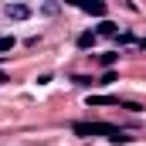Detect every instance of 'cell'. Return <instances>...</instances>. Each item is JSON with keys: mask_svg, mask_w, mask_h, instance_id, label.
<instances>
[{"mask_svg": "<svg viewBox=\"0 0 146 146\" xmlns=\"http://www.w3.org/2000/svg\"><path fill=\"white\" fill-rule=\"evenodd\" d=\"M115 58H119V54H115V51H109V54H102L99 61H102V68H106V72H112V65H115Z\"/></svg>", "mask_w": 146, "mask_h": 146, "instance_id": "7", "label": "cell"}, {"mask_svg": "<svg viewBox=\"0 0 146 146\" xmlns=\"http://www.w3.org/2000/svg\"><path fill=\"white\" fill-rule=\"evenodd\" d=\"M92 44H95V34H92V31L78 34V48H92Z\"/></svg>", "mask_w": 146, "mask_h": 146, "instance_id": "6", "label": "cell"}, {"mask_svg": "<svg viewBox=\"0 0 146 146\" xmlns=\"http://www.w3.org/2000/svg\"><path fill=\"white\" fill-rule=\"evenodd\" d=\"M99 34H106V37H115L119 31H115V24H112V21H102V24H99Z\"/></svg>", "mask_w": 146, "mask_h": 146, "instance_id": "5", "label": "cell"}, {"mask_svg": "<svg viewBox=\"0 0 146 146\" xmlns=\"http://www.w3.org/2000/svg\"><path fill=\"white\" fill-rule=\"evenodd\" d=\"M3 82H7V75H3V72H0V85H3Z\"/></svg>", "mask_w": 146, "mask_h": 146, "instance_id": "11", "label": "cell"}, {"mask_svg": "<svg viewBox=\"0 0 146 146\" xmlns=\"http://www.w3.org/2000/svg\"><path fill=\"white\" fill-rule=\"evenodd\" d=\"M10 48H14V37H0V54H7Z\"/></svg>", "mask_w": 146, "mask_h": 146, "instance_id": "9", "label": "cell"}, {"mask_svg": "<svg viewBox=\"0 0 146 146\" xmlns=\"http://www.w3.org/2000/svg\"><path fill=\"white\" fill-rule=\"evenodd\" d=\"M112 82H115V72H106V75H102V82H99V85H112Z\"/></svg>", "mask_w": 146, "mask_h": 146, "instance_id": "10", "label": "cell"}, {"mask_svg": "<svg viewBox=\"0 0 146 146\" xmlns=\"http://www.w3.org/2000/svg\"><path fill=\"white\" fill-rule=\"evenodd\" d=\"M3 14H7L10 21H27V17H31V7H27V3H7Z\"/></svg>", "mask_w": 146, "mask_h": 146, "instance_id": "2", "label": "cell"}, {"mask_svg": "<svg viewBox=\"0 0 146 146\" xmlns=\"http://www.w3.org/2000/svg\"><path fill=\"white\" fill-rule=\"evenodd\" d=\"M72 133L75 136H85V139H88V136H106V139L115 143V146H122V143L133 139V136H126V133H122L119 126H112V122H75Z\"/></svg>", "mask_w": 146, "mask_h": 146, "instance_id": "1", "label": "cell"}, {"mask_svg": "<svg viewBox=\"0 0 146 146\" xmlns=\"http://www.w3.org/2000/svg\"><path fill=\"white\" fill-rule=\"evenodd\" d=\"M115 95H88V106H115Z\"/></svg>", "mask_w": 146, "mask_h": 146, "instance_id": "4", "label": "cell"}, {"mask_svg": "<svg viewBox=\"0 0 146 146\" xmlns=\"http://www.w3.org/2000/svg\"><path fill=\"white\" fill-rule=\"evenodd\" d=\"M85 14H92V17H106V3H99V0H85V3H78Z\"/></svg>", "mask_w": 146, "mask_h": 146, "instance_id": "3", "label": "cell"}, {"mask_svg": "<svg viewBox=\"0 0 146 146\" xmlns=\"http://www.w3.org/2000/svg\"><path fill=\"white\" fill-rule=\"evenodd\" d=\"M115 44H136V37L129 34V31H122V34H115Z\"/></svg>", "mask_w": 146, "mask_h": 146, "instance_id": "8", "label": "cell"}]
</instances>
